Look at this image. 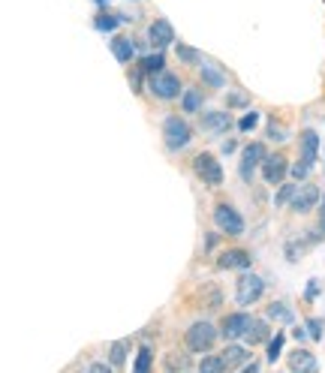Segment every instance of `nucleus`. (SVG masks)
I'll return each mask as SVG.
<instances>
[{"label": "nucleus", "instance_id": "obj_1", "mask_svg": "<svg viewBox=\"0 0 325 373\" xmlns=\"http://www.w3.org/2000/svg\"><path fill=\"white\" fill-rule=\"evenodd\" d=\"M190 139H193V130H190V124L184 121V117L169 115L166 121H162V142H166V148H169V151L187 148Z\"/></svg>", "mask_w": 325, "mask_h": 373}, {"label": "nucleus", "instance_id": "obj_2", "mask_svg": "<svg viewBox=\"0 0 325 373\" xmlns=\"http://www.w3.org/2000/svg\"><path fill=\"white\" fill-rule=\"evenodd\" d=\"M217 334H220V329H217L214 322H193L187 329V349L190 352H208L217 343Z\"/></svg>", "mask_w": 325, "mask_h": 373}, {"label": "nucleus", "instance_id": "obj_3", "mask_svg": "<svg viewBox=\"0 0 325 373\" xmlns=\"http://www.w3.org/2000/svg\"><path fill=\"white\" fill-rule=\"evenodd\" d=\"M193 172L199 175V181L208 187H220L223 184V166L220 160L214 157V154H199V157L193 160Z\"/></svg>", "mask_w": 325, "mask_h": 373}, {"label": "nucleus", "instance_id": "obj_4", "mask_svg": "<svg viewBox=\"0 0 325 373\" xmlns=\"http://www.w3.org/2000/svg\"><path fill=\"white\" fill-rule=\"evenodd\" d=\"M262 292H265V280H262L259 274H241L238 289H235V298H238L241 307H250V304L259 301Z\"/></svg>", "mask_w": 325, "mask_h": 373}, {"label": "nucleus", "instance_id": "obj_5", "mask_svg": "<svg viewBox=\"0 0 325 373\" xmlns=\"http://www.w3.org/2000/svg\"><path fill=\"white\" fill-rule=\"evenodd\" d=\"M214 223H217V229H220L223 235H244V217L235 211L232 205H217L214 208Z\"/></svg>", "mask_w": 325, "mask_h": 373}, {"label": "nucleus", "instance_id": "obj_6", "mask_svg": "<svg viewBox=\"0 0 325 373\" xmlns=\"http://www.w3.org/2000/svg\"><path fill=\"white\" fill-rule=\"evenodd\" d=\"M181 88H184V85H181V78L175 76V72H169V69L153 72V78H151V90H153V97H160V99L181 97V94H184Z\"/></svg>", "mask_w": 325, "mask_h": 373}, {"label": "nucleus", "instance_id": "obj_7", "mask_svg": "<svg viewBox=\"0 0 325 373\" xmlns=\"http://www.w3.org/2000/svg\"><path fill=\"white\" fill-rule=\"evenodd\" d=\"M265 157H268L265 144H262V142H250L247 148L241 151V166H238L241 178H244V181H250V178H253V172L262 166V160H265Z\"/></svg>", "mask_w": 325, "mask_h": 373}, {"label": "nucleus", "instance_id": "obj_8", "mask_svg": "<svg viewBox=\"0 0 325 373\" xmlns=\"http://www.w3.org/2000/svg\"><path fill=\"white\" fill-rule=\"evenodd\" d=\"M289 175V163L283 154H268L265 160H262V178H265V184H274L280 187Z\"/></svg>", "mask_w": 325, "mask_h": 373}, {"label": "nucleus", "instance_id": "obj_9", "mask_svg": "<svg viewBox=\"0 0 325 373\" xmlns=\"http://www.w3.org/2000/svg\"><path fill=\"white\" fill-rule=\"evenodd\" d=\"M319 199H322V193L319 190H316L313 184H304V187H298L295 190V196H292V211L295 214H310L316 205H319Z\"/></svg>", "mask_w": 325, "mask_h": 373}, {"label": "nucleus", "instance_id": "obj_10", "mask_svg": "<svg viewBox=\"0 0 325 373\" xmlns=\"http://www.w3.org/2000/svg\"><path fill=\"white\" fill-rule=\"evenodd\" d=\"M148 42L153 45V49H166V45L175 42V27H172L166 18L151 22V27H148Z\"/></svg>", "mask_w": 325, "mask_h": 373}, {"label": "nucleus", "instance_id": "obj_11", "mask_svg": "<svg viewBox=\"0 0 325 373\" xmlns=\"http://www.w3.org/2000/svg\"><path fill=\"white\" fill-rule=\"evenodd\" d=\"M250 322H253V316H247V313H229L223 320V325H220V334L223 338H229V340H238V338L247 334Z\"/></svg>", "mask_w": 325, "mask_h": 373}, {"label": "nucleus", "instance_id": "obj_12", "mask_svg": "<svg viewBox=\"0 0 325 373\" xmlns=\"http://www.w3.org/2000/svg\"><path fill=\"white\" fill-rule=\"evenodd\" d=\"M250 262H253V256L247 250H223L220 256H217V268H223V271H247Z\"/></svg>", "mask_w": 325, "mask_h": 373}, {"label": "nucleus", "instance_id": "obj_13", "mask_svg": "<svg viewBox=\"0 0 325 373\" xmlns=\"http://www.w3.org/2000/svg\"><path fill=\"white\" fill-rule=\"evenodd\" d=\"M235 126L229 112H202V130H208L211 135H223Z\"/></svg>", "mask_w": 325, "mask_h": 373}, {"label": "nucleus", "instance_id": "obj_14", "mask_svg": "<svg viewBox=\"0 0 325 373\" xmlns=\"http://www.w3.org/2000/svg\"><path fill=\"white\" fill-rule=\"evenodd\" d=\"M289 370H292V373H313V370H316L313 352H307V349L289 352Z\"/></svg>", "mask_w": 325, "mask_h": 373}, {"label": "nucleus", "instance_id": "obj_15", "mask_svg": "<svg viewBox=\"0 0 325 373\" xmlns=\"http://www.w3.org/2000/svg\"><path fill=\"white\" fill-rule=\"evenodd\" d=\"M247 358H250V352L247 347H241V343H232V347H226L223 349V361H226V367H235V370H241L244 365H247Z\"/></svg>", "mask_w": 325, "mask_h": 373}, {"label": "nucleus", "instance_id": "obj_16", "mask_svg": "<svg viewBox=\"0 0 325 373\" xmlns=\"http://www.w3.org/2000/svg\"><path fill=\"white\" fill-rule=\"evenodd\" d=\"M316 154H319V135H316L313 130H304L301 133V160L310 169H313V163H316Z\"/></svg>", "mask_w": 325, "mask_h": 373}, {"label": "nucleus", "instance_id": "obj_17", "mask_svg": "<svg viewBox=\"0 0 325 373\" xmlns=\"http://www.w3.org/2000/svg\"><path fill=\"white\" fill-rule=\"evenodd\" d=\"M121 22H126V13H106L103 9V13L94 18V27L97 31H103V33H115Z\"/></svg>", "mask_w": 325, "mask_h": 373}, {"label": "nucleus", "instance_id": "obj_18", "mask_svg": "<svg viewBox=\"0 0 325 373\" xmlns=\"http://www.w3.org/2000/svg\"><path fill=\"white\" fill-rule=\"evenodd\" d=\"M112 54L121 63H130L133 54H135V45H133L130 36H115V40H112Z\"/></svg>", "mask_w": 325, "mask_h": 373}, {"label": "nucleus", "instance_id": "obj_19", "mask_svg": "<svg viewBox=\"0 0 325 373\" xmlns=\"http://www.w3.org/2000/svg\"><path fill=\"white\" fill-rule=\"evenodd\" d=\"M250 343H265L268 338H271V331H268V322H262V320H253L250 322V329H247V334H244Z\"/></svg>", "mask_w": 325, "mask_h": 373}, {"label": "nucleus", "instance_id": "obj_20", "mask_svg": "<svg viewBox=\"0 0 325 373\" xmlns=\"http://www.w3.org/2000/svg\"><path fill=\"white\" fill-rule=\"evenodd\" d=\"M126 352H130V340H117L108 347V361H112V367H124Z\"/></svg>", "mask_w": 325, "mask_h": 373}, {"label": "nucleus", "instance_id": "obj_21", "mask_svg": "<svg viewBox=\"0 0 325 373\" xmlns=\"http://www.w3.org/2000/svg\"><path fill=\"white\" fill-rule=\"evenodd\" d=\"M202 103H205V97L199 94V90H193L190 88L187 94H181V108H184L187 115H193V112H199V108H202Z\"/></svg>", "mask_w": 325, "mask_h": 373}, {"label": "nucleus", "instance_id": "obj_22", "mask_svg": "<svg viewBox=\"0 0 325 373\" xmlns=\"http://www.w3.org/2000/svg\"><path fill=\"white\" fill-rule=\"evenodd\" d=\"M202 81L211 88H226V76L214 67V63H202Z\"/></svg>", "mask_w": 325, "mask_h": 373}, {"label": "nucleus", "instance_id": "obj_23", "mask_svg": "<svg viewBox=\"0 0 325 373\" xmlns=\"http://www.w3.org/2000/svg\"><path fill=\"white\" fill-rule=\"evenodd\" d=\"M268 320H277V322H286V325H292L295 322V313L289 310V307L283 301H274L268 307Z\"/></svg>", "mask_w": 325, "mask_h": 373}, {"label": "nucleus", "instance_id": "obj_24", "mask_svg": "<svg viewBox=\"0 0 325 373\" xmlns=\"http://www.w3.org/2000/svg\"><path fill=\"white\" fill-rule=\"evenodd\" d=\"M175 51H178V58L184 60V63H190V67H199V63H202V54H199L193 45H184V42H178L175 45Z\"/></svg>", "mask_w": 325, "mask_h": 373}, {"label": "nucleus", "instance_id": "obj_25", "mask_svg": "<svg viewBox=\"0 0 325 373\" xmlns=\"http://www.w3.org/2000/svg\"><path fill=\"white\" fill-rule=\"evenodd\" d=\"M199 370H202V373H223V370H229V367H226L223 356H205L202 361H199Z\"/></svg>", "mask_w": 325, "mask_h": 373}, {"label": "nucleus", "instance_id": "obj_26", "mask_svg": "<svg viewBox=\"0 0 325 373\" xmlns=\"http://www.w3.org/2000/svg\"><path fill=\"white\" fill-rule=\"evenodd\" d=\"M162 63H166V58H162V51H157V54H148V58H142L139 60V69H144V72H162Z\"/></svg>", "mask_w": 325, "mask_h": 373}, {"label": "nucleus", "instance_id": "obj_27", "mask_svg": "<svg viewBox=\"0 0 325 373\" xmlns=\"http://www.w3.org/2000/svg\"><path fill=\"white\" fill-rule=\"evenodd\" d=\"M151 367H153V352H151L148 347H142V349H139V356H135L133 370H135V373H148Z\"/></svg>", "mask_w": 325, "mask_h": 373}, {"label": "nucleus", "instance_id": "obj_28", "mask_svg": "<svg viewBox=\"0 0 325 373\" xmlns=\"http://www.w3.org/2000/svg\"><path fill=\"white\" fill-rule=\"evenodd\" d=\"M319 229H313V235L307 238V244H319V241H325V193H322V199H319Z\"/></svg>", "mask_w": 325, "mask_h": 373}, {"label": "nucleus", "instance_id": "obj_29", "mask_svg": "<svg viewBox=\"0 0 325 373\" xmlns=\"http://www.w3.org/2000/svg\"><path fill=\"white\" fill-rule=\"evenodd\" d=\"M283 331L280 334H274V338H271V343H268V352H265V358H268V365H274V361L280 358V352H283Z\"/></svg>", "mask_w": 325, "mask_h": 373}, {"label": "nucleus", "instance_id": "obj_30", "mask_svg": "<svg viewBox=\"0 0 325 373\" xmlns=\"http://www.w3.org/2000/svg\"><path fill=\"white\" fill-rule=\"evenodd\" d=\"M295 184H280V190H277V196H274V205L277 208H283V205H289L292 202V196H295Z\"/></svg>", "mask_w": 325, "mask_h": 373}, {"label": "nucleus", "instance_id": "obj_31", "mask_svg": "<svg viewBox=\"0 0 325 373\" xmlns=\"http://www.w3.org/2000/svg\"><path fill=\"white\" fill-rule=\"evenodd\" d=\"M226 106L229 108H247L250 106V94H244V90H232V94L226 97Z\"/></svg>", "mask_w": 325, "mask_h": 373}, {"label": "nucleus", "instance_id": "obj_32", "mask_svg": "<svg viewBox=\"0 0 325 373\" xmlns=\"http://www.w3.org/2000/svg\"><path fill=\"white\" fill-rule=\"evenodd\" d=\"M301 250H304L301 241H289V244H286V259H289V262H298V259H301Z\"/></svg>", "mask_w": 325, "mask_h": 373}, {"label": "nucleus", "instance_id": "obj_33", "mask_svg": "<svg viewBox=\"0 0 325 373\" xmlns=\"http://www.w3.org/2000/svg\"><path fill=\"white\" fill-rule=\"evenodd\" d=\"M268 139H274V142H286V139H289V133H286L280 124L271 121V124H268Z\"/></svg>", "mask_w": 325, "mask_h": 373}, {"label": "nucleus", "instance_id": "obj_34", "mask_svg": "<svg viewBox=\"0 0 325 373\" xmlns=\"http://www.w3.org/2000/svg\"><path fill=\"white\" fill-rule=\"evenodd\" d=\"M256 121H259V115H256V112L244 115V117H241V121H238V130H241V133H250V130H253V126H256Z\"/></svg>", "mask_w": 325, "mask_h": 373}, {"label": "nucleus", "instance_id": "obj_35", "mask_svg": "<svg viewBox=\"0 0 325 373\" xmlns=\"http://www.w3.org/2000/svg\"><path fill=\"white\" fill-rule=\"evenodd\" d=\"M307 175H310V166H307L304 160H301V163H295V166H292V178L301 181V178H307Z\"/></svg>", "mask_w": 325, "mask_h": 373}, {"label": "nucleus", "instance_id": "obj_36", "mask_svg": "<svg viewBox=\"0 0 325 373\" xmlns=\"http://www.w3.org/2000/svg\"><path fill=\"white\" fill-rule=\"evenodd\" d=\"M307 329H310V338L313 340H322V322L319 320H307Z\"/></svg>", "mask_w": 325, "mask_h": 373}, {"label": "nucleus", "instance_id": "obj_37", "mask_svg": "<svg viewBox=\"0 0 325 373\" xmlns=\"http://www.w3.org/2000/svg\"><path fill=\"white\" fill-rule=\"evenodd\" d=\"M90 370H97V373H108V370H112V365H99V361H94V365H90Z\"/></svg>", "mask_w": 325, "mask_h": 373}, {"label": "nucleus", "instance_id": "obj_38", "mask_svg": "<svg viewBox=\"0 0 325 373\" xmlns=\"http://www.w3.org/2000/svg\"><path fill=\"white\" fill-rule=\"evenodd\" d=\"M307 298H316V295H319V286H316V283H310V286H307V292H304Z\"/></svg>", "mask_w": 325, "mask_h": 373}, {"label": "nucleus", "instance_id": "obj_39", "mask_svg": "<svg viewBox=\"0 0 325 373\" xmlns=\"http://www.w3.org/2000/svg\"><path fill=\"white\" fill-rule=\"evenodd\" d=\"M259 367H262V365H256V361H250V365H244V367H241V370H247V373H256V370H259Z\"/></svg>", "mask_w": 325, "mask_h": 373}, {"label": "nucleus", "instance_id": "obj_40", "mask_svg": "<svg viewBox=\"0 0 325 373\" xmlns=\"http://www.w3.org/2000/svg\"><path fill=\"white\" fill-rule=\"evenodd\" d=\"M97 3H99V6H106V3H108V0H97Z\"/></svg>", "mask_w": 325, "mask_h": 373}]
</instances>
